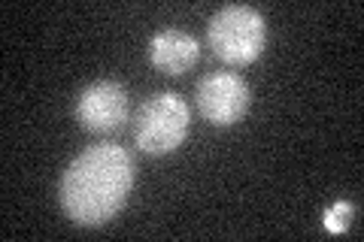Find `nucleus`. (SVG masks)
I'll return each mask as SVG.
<instances>
[{
  "instance_id": "nucleus-1",
  "label": "nucleus",
  "mask_w": 364,
  "mask_h": 242,
  "mask_svg": "<svg viewBox=\"0 0 364 242\" xmlns=\"http://www.w3.org/2000/svg\"><path fill=\"white\" fill-rule=\"evenodd\" d=\"M134 158L119 143H95L61 176V209L79 227L112 221L134 188Z\"/></svg>"
},
{
  "instance_id": "nucleus-4",
  "label": "nucleus",
  "mask_w": 364,
  "mask_h": 242,
  "mask_svg": "<svg viewBox=\"0 0 364 242\" xmlns=\"http://www.w3.org/2000/svg\"><path fill=\"white\" fill-rule=\"evenodd\" d=\"M195 100H198V112L210 124H215V128H234L246 115L252 94H249V85L237 73L219 70L200 79Z\"/></svg>"
},
{
  "instance_id": "nucleus-2",
  "label": "nucleus",
  "mask_w": 364,
  "mask_h": 242,
  "mask_svg": "<svg viewBox=\"0 0 364 242\" xmlns=\"http://www.w3.org/2000/svg\"><path fill=\"white\" fill-rule=\"evenodd\" d=\"M207 40L213 55L228 67H249L261 57L267 43L264 16L255 6H243V4L222 6L210 18Z\"/></svg>"
},
{
  "instance_id": "nucleus-5",
  "label": "nucleus",
  "mask_w": 364,
  "mask_h": 242,
  "mask_svg": "<svg viewBox=\"0 0 364 242\" xmlns=\"http://www.w3.org/2000/svg\"><path fill=\"white\" fill-rule=\"evenodd\" d=\"M76 121L91 133L119 131L128 121V91L112 79L91 82L76 97Z\"/></svg>"
},
{
  "instance_id": "nucleus-3",
  "label": "nucleus",
  "mask_w": 364,
  "mask_h": 242,
  "mask_svg": "<svg viewBox=\"0 0 364 242\" xmlns=\"http://www.w3.org/2000/svg\"><path fill=\"white\" fill-rule=\"evenodd\" d=\"M188 103L173 91L155 94L134 115V143L143 155H170L188 136Z\"/></svg>"
},
{
  "instance_id": "nucleus-7",
  "label": "nucleus",
  "mask_w": 364,
  "mask_h": 242,
  "mask_svg": "<svg viewBox=\"0 0 364 242\" xmlns=\"http://www.w3.org/2000/svg\"><path fill=\"white\" fill-rule=\"evenodd\" d=\"M346 215H352V206L349 203H337L334 209L325 215V227L331 230V233H343L346 230Z\"/></svg>"
},
{
  "instance_id": "nucleus-6",
  "label": "nucleus",
  "mask_w": 364,
  "mask_h": 242,
  "mask_svg": "<svg viewBox=\"0 0 364 242\" xmlns=\"http://www.w3.org/2000/svg\"><path fill=\"white\" fill-rule=\"evenodd\" d=\"M198 57H200V45L186 31L167 28V31H158L149 40V61L155 70H161L167 76H182L198 64Z\"/></svg>"
}]
</instances>
